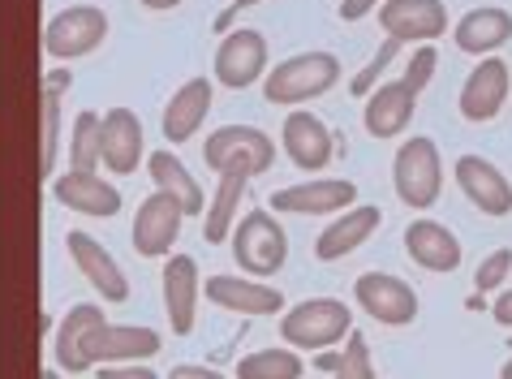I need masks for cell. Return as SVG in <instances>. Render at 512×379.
<instances>
[{"mask_svg":"<svg viewBox=\"0 0 512 379\" xmlns=\"http://www.w3.org/2000/svg\"><path fill=\"white\" fill-rule=\"evenodd\" d=\"M99 143H104V168H112L117 177L138 173L142 164V121L134 108H108L99 117Z\"/></svg>","mask_w":512,"mask_h":379,"instance_id":"obj_20","label":"cell"},{"mask_svg":"<svg viewBox=\"0 0 512 379\" xmlns=\"http://www.w3.org/2000/svg\"><path fill=\"white\" fill-rule=\"evenodd\" d=\"M164 349L160 332L142 328V324H95L87 336H82V358L87 367L95 362H147Z\"/></svg>","mask_w":512,"mask_h":379,"instance_id":"obj_9","label":"cell"},{"mask_svg":"<svg viewBox=\"0 0 512 379\" xmlns=\"http://www.w3.org/2000/svg\"><path fill=\"white\" fill-rule=\"evenodd\" d=\"M315 367H319V371H332V375H336V367H340V354H332V349H319Z\"/></svg>","mask_w":512,"mask_h":379,"instance_id":"obj_41","label":"cell"},{"mask_svg":"<svg viewBox=\"0 0 512 379\" xmlns=\"http://www.w3.org/2000/svg\"><path fill=\"white\" fill-rule=\"evenodd\" d=\"M207 302L220 306V311H233V315H246V319H263V315H284V293L263 285V280H246V276H207Z\"/></svg>","mask_w":512,"mask_h":379,"instance_id":"obj_15","label":"cell"},{"mask_svg":"<svg viewBox=\"0 0 512 379\" xmlns=\"http://www.w3.org/2000/svg\"><path fill=\"white\" fill-rule=\"evenodd\" d=\"M44 379H61V371H44Z\"/></svg>","mask_w":512,"mask_h":379,"instance_id":"obj_45","label":"cell"},{"mask_svg":"<svg viewBox=\"0 0 512 379\" xmlns=\"http://www.w3.org/2000/svg\"><path fill=\"white\" fill-rule=\"evenodd\" d=\"M99 379H160L147 362H112V367L99 371Z\"/></svg>","mask_w":512,"mask_h":379,"instance_id":"obj_36","label":"cell"},{"mask_svg":"<svg viewBox=\"0 0 512 379\" xmlns=\"http://www.w3.org/2000/svg\"><path fill=\"white\" fill-rule=\"evenodd\" d=\"M371 9H379V0H340V18H345V22L366 18Z\"/></svg>","mask_w":512,"mask_h":379,"instance_id":"obj_38","label":"cell"},{"mask_svg":"<svg viewBox=\"0 0 512 379\" xmlns=\"http://www.w3.org/2000/svg\"><path fill=\"white\" fill-rule=\"evenodd\" d=\"M181 224H186V212L173 194L164 190H151L147 199L138 203V216H134V229H130V242L142 259H164L173 255V242L181 237Z\"/></svg>","mask_w":512,"mask_h":379,"instance_id":"obj_8","label":"cell"},{"mask_svg":"<svg viewBox=\"0 0 512 379\" xmlns=\"http://www.w3.org/2000/svg\"><path fill=\"white\" fill-rule=\"evenodd\" d=\"M229 242L241 272L250 276H276L289 259V233H284V224H276L272 212H246L233 224Z\"/></svg>","mask_w":512,"mask_h":379,"instance_id":"obj_5","label":"cell"},{"mask_svg":"<svg viewBox=\"0 0 512 379\" xmlns=\"http://www.w3.org/2000/svg\"><path fill=\"white\" fill-rule=\"evenodd\" d=\"M69 164L78 173H95L104 164V143H99V112H78L74 130H69Z\"/></svg>","mask_w":512,"mask_h":379,"instance_id":"obj_30","label":"cell"},{"mask_svg":"<svg viewBox=\"0 0 512 379\" xmlns=\"http://www.w3.org/2000/svg\"><path fill=\"white\" fill-rule=\"evenodd\" d=\"M280 147H284V156L302 168V173H319V168L332 160L336 138H332V130H327L323 117H315V112H306V108H297L280 125Z\"/></svg>","mask_w":512,"mask_h":379,"instance_id":"obj_17","label":"cell"},{"mask_svg":"<svg viewBox=\"0 0 512 379\" xmlns=\"http://www.w3.org/2000/svg\"><path fill=\"white\" fill-rule=\"evenodd\" d=\"M52 199L78 216H91V220H112L121 212V190L99 173H78V168L52 177Z\"/></svg>","mask_w":512,"mask_h":379,"instance_id":"obj_18","label":"cell"},{"mask_svg":"<svg viewBox=\"0 0 512 379\" xmlns=\"http://www.w3.org/2000/svg\"><path fill=\"white\" fill-rule=\"evenodd\" d=\"M405 255L422 272H457L461 268V237L439 220H414L405 229Z\"/></svg>","mask_w":512,"mask_h":379,"instance_id":"obj_22","label":"cell"},{"mask_svg":"<svg viewBox=\"0 0 512 379\" xmlns=\"http://www.w3.org/2000/svg\"><path fill=\"white\" fill-rule=\"evenodd\" d=\"M396 52H401V44H396V39H383L379 52L371 56V61H366V69H358V74H353V87H349V91H353V95H362V100H366V95H371V91L379 87V74L396 61Z\"/></svg>","mask_w":512,"mask_h":379,"instance_id":"obj_34","label":"cell"},{"mask_svg":"<svg viewBox=\"0 0 512 379\" xmlns=\"http://www.w3.org/2000/svg\"><path fill=\"white\" fill-rule=\"evenodd\" d=\"M508 349H512V336H508Z\"/></svg>","mask_w":512,"mask_h":379,"instance_id":"obj_46","label":"cell"},{"mask_svg":"<svg viewBox=\"0 0 512 379\" xmlns=\"http://www.w3.org/2000/svg\"><path fill=\"white\" fill-rule=\"evenodd\" d=\"M108 39V13L99 5H69L44 26V52L52 61L91 56Z\"/></svg>","mask_w":512,"mask_h":379,"instance_id":"obj_6","label":"cell"},{"mask_svg":"<svg viewBox=\"0 0 512 379\" xmlns=\"http://www.w3.org/2000/svg\"><path fill=\"white\" fill-rule=\"evenodd\" d=\"M142 9H151V13H168V9H177L181 0H138Z\"/></svg>","mask_w":512,"mask_h":379,"instance_id":"obj_42","label":"cell"},{"mask_svg":"<svg viewBox=\"0 0 512 379\" xmlns=\"http://www.w3.org/2000/svg\"><path fill=\"white\" fill-rule=\"evenodd\" d=\"M383 224V212L375 203H353L345 207L332 224H323V233H319V242H315V259L323 263H336V259H345L353 255L362 242H371V233Z\"/></svg>","mask_w":512,"mask_h":379,"instance_id":"obj_21","label":"cell"},{"mask_svg":"<svg viewBox=\"0 0 512 379\" xmlns=\"http://www.w3.org/2000/svg\"><path fill=\"white\" fill-rule=\"evenodd\" d=\"M164 315L173 324V336H190L194 332V315H198V298H203V276H198V259L194 255H173L164 259Z\"/></svg>","mask_w":512,"mask_h":379,"instance_id":"obj_16","label":"cell"},{"mask_svg":"<svg viewBox=\"0 0 512 379\" xmlns=\"http://www.w3.org/2000/svg\"><path fill=\"white\" fill-rule=\"evenodd\" d=\"M508 276H512V250H508V246H500V250H491V255L478 263V272H474V289H478V293H500Z\"/></svg>","mask_w":512,"mask_h":379,"instance_id":"obj_33","label":"cell"},{"mask_svg":"<svg viewBox=\"0 0 512 379\" xmlns=\"http://www.w3.org/2000/svg\"><path fill=\"white\" fill-rule=\"evenodd\" d=\"M203 164L216 177L237 173V177H259L276 164V143L254 125H220L203 147Z\"/></svg>","mask_w":512,"mask_h":379,"instance_id":"obj_4","label":"cell"},{"mask_svg":"<svg viewBox=\"0 0 512 379\" xmlns=\"http://www.w3.org/2000/svg\"><path fill=\"white\" fill-rule=\"evenodd\" d=\"M259 78H267V35L237 26L216 48V82L229 91H246Z\"/></svg>","mask_w":512,"mask_h":379,"instance_id":"obj_10","label":"cell"},{"mask_svg":"<svg viewBox=\"0 0 512 379\" xmlns=\"http://www.w3.org/2000/svg\"><path fill=\"white\" fill-rule=\"evenodd\" d=\"M147 173L155 181V190L173 194L186 216H203L207 212V194L198 190V181L190 177V168L181 164L173 151H151V156H147Z\"/></svg>","mask_w":512,"mask_h":379,"instance_id":"obj_27","label":"cell"},{"mask_svg":"<svg viewBox=\"0 0 512 379\" xmlns=\"http://www.w3.org/2000/svg\"><path fill=\"white\" fill-rule=\"evenodd\" d=\"M435 69H439V52L431 48V44H422L414 56H409V69H405V87L414 91V95H422L426 87H431V78H435Z\"/></svg>","mask_w":512,"mask_h":379,"instance_id":"obj_35","label":"cell"},{"mask_svg":"<svg viewBox=\"0 0 512 379\" xmlns=\"http://www.w3.org/2000/svg\"><path fill=\"white\" fill-rule=\"evenodd\" d=\"M306 362L293 349H254L237 362V379H302Z\"/></svg>","mask_w":512,"mask_h":379,"instance_id":"obj_29","label":"cell"},{"mask_svg":"<svg viewBox=\"0 0 512 379\" xmlns=\"http://www.w3.org/2000/svg\"><path fill=\"white\" fill-rule=\"evenodd\" d=\"M211 100H216V87H211L207 78H190L186 87H177L173 100H168V108H164V121H160V130H164L168 143H173V147L190 143V138L203 130V121L211 112Z\"/></svg>","mask_w":512,"mask_h":379,"instance_id":"obj_23","label":"cell"},{"mask_svg":"<svg viewBox=\"0 0 512 379\" xmlns=\"http://www.w3.org/2000/svg\"><path fill=\"white\" fill-rule=\"evenodd\" d=\"M491 315H495V324H500V328H512V289H508V293H500V298H495Z\"/></svg>","mask_w":512,"mask_h":379,"instance_id":"obj_39","label":"cell"},{"mask_svg":"<svg viewBox=\"0 0 512 379\" xmlns=\"http://www.w3.org/2000/svg\"><path fill=\"white\" fill-rule=\"evenodd\" d=\"M512 39V13L500 5H482V9H469L465 18H457L452 26V44L469 56H495Z\"/></svg>","mask_w":512,"mask_h":379,"instance_id":"obj_24","label":"cell"},{"mask_svg":"<svg viewBox=\"0 0 512 379\" xmlns=\"http://www.w3.org/2000/svg\"><path fill=\"white\" fill-rule=\"evenodd\" d=\"M379 26L396 44H431L448 31V9L444 0H383Z\"/></svg>","mask_w":512,"mask_h":379,"instance_id":"obj_14","label":"cell"},{"mask_svg":"<svg viewBox=\"0 0 512 379\" xmlns=\"http://www.w3.org/2000/svg\"><path fill=\"white\" fill-rule=\"evenodd\" d=\"M353 298L383 328H405L418 319V293L392 272H362L353 280Z\"/></svg>","mask_w":512,"mask_h":379,"instance_id":"obj_7","label":"cell"},{"mask_svg":"<svg viewBox=\"0 0 512 379\" xmlns=\"http://www.w3.org/2000/svg\"><path fill=\"white\" fill-rule=\"evenodd\" d=\"M56 147H61V95L44 91V130H39V168L52 173Z\"/></svg>","mask_w":512,"mask_h":379,"instance_id":"obj_31","label":"cell"},{"mask_svg":"<svg viewBox=\"0 0 512 379\" xmlns=\"http://www.w3.org/2000/svg\"><path fill=\"white\" fill-rule=\"evenodd\" d=\"M349 332H353V311L336 298H306L280 315V336L289 341V349L319 354V349L340 345Z\"/></svg>","mask_w":512,"mask_h":379,"instance_id":"obj_3","label":"cell"},{"mask_svg":"<svg viewBox=\"0 0 512 379\" xmlns=\"http://www.w3.org/2000/svg\"><path fill=\"white\" fill-rule=\"evenodd\" d=\"M65 250H69V259L78 263V272L87 276V285L104 302H130V276L121 272V263L112 259V250L104 242H95V237L82 233V229H69Z\"/></svg>","mask_w":512,"mask_h":379,"instance_id":"obj_12","label":"cell"},{"mask_svg":"<svg viewBox=\"0 0 512 379\" xmlns=\"http://www.w3.org/2000/svg\"><path fill=\"white\" fill-rule=\"evenodd\" d=\"M340 82V61L332 52H297L263 78V100L280 108H297L306 100H319Z\"/></svg>","mask_w":512,"mask_h":379,"instance_id":"obj_1","label":"cell"},{"mask_svg":"<svg viewBox=\"0 0 512 379\" xmlns=\"http://www.w3.org/2000/svg\"><path fill=\"white\" fill-rule=\"evenodd\" d=\"M65 87H74V74H69V69H52V74L44 78V91H56V95H61Z\"/></svg>","mask_w":512,"mask_h":379,"instance_id":"obj_40","label":"cell"},{"mask_svg":"<svg viewBox=\"0 0 512 379\" xmlns=\"http://www.w3.org/2000/svg\"><path fill=\"white\" fill-rule=\"evenodd\" d=\"M392 186L401 194V203L414 207V212H426V207L439 203V190H444V160H439L435 138L414 134L396 147Z\"/></svg>","mask_w":512,"mask_h":379,"instance_id":"obj_2","label":"cell"},{"mask_svg":"<svg viewBox=\"0 0 512 379\" xmlns=\"http://www.w3.org/2000/svg\"><path fill=\"white\" fill-rule=\"evenodd\" d=\"M336 379H375V367H371V345L366 336L353 328L345 336V354H340V367H336Z\"/></svg>","mask_w":512,"mask_h":379,"instance_id":"obj_32","label":"cell"},{"mask_svg":"<svg viewBox=\"0 0 512 379\" xmlns=\"http://www.w3.org/2000/svg\"><path fill=\"white\" fill-rule=\"evenodd\" d=\"M500 379H512V362H504V367H500Z\"/></svg>","mask_w":512,"mask_h":379,"instance_id":"obj_44","label":"cell"},{"mask_svg":"<svg viewBox=\"0 0 512 379\" xmlns=\"http://www.w3.org/2000/svg\"><path fill=\"white\" fill-rule=\"evenodd\" d=\"M353 203H358V186L345 177H315L272 194V212L280 216H340Z\"/></svg>","mask_w":512,"mask_h":379,"instance_id":"obj_11","label":"cell"},{"mask_svg":"<svg viewBox=\"0 0 512 379\" xmlns=\"http://www.w3.org/2000/svg\"><path fill=\"white\" fill-rule=\"evenodd\" d=\"M508 91H512V69L504 65V56H482V61L469 69L465 87H461V117L465 121H495L500 108L508 104Z\"/></svg>","mask_w":512,"mask_h":379,"instance_id":"obj_13","label":"cell"},{"mask_svg":"<svg viewBox=\"0 0 512 379\" xmlns=\"http://www.w3.org/2000/svg\"><path fill=\"white\" fill-rule=\"evenodd\" d=\"M414 104L418 95L405 87V82H383V87H375L371 95H366V134L371 138H396L405 130L409 121H414Z\"/></svg>","mask_w":512,"mask_h":379,"instance_id":"obj_25","label":"cell"},{"mask_svg":"<svg viewBox=\"0 0 512 379\" xmlns=\"http://www.w3.org/2000/svg\"><path fill=\"white\" fill-rule=\"evenodd\" d=\"M250 5H259V0H233V9H250Z\"/></svg>","mask_w":512,"mask_h":379,"instance_id":"obj_43","label":"cell"},{"mask_svg":"<svg viewBox=\"0 0 512 379\" xmlns=\"http://www.w3.org/2000/svg\"><path fill=\"white\" fill-rule=\"evenodd\" d=\"M452 177H457V186L469 203L478 207L482 216H508L512 212V181L495 168L491 160L482 156H461L457 168H452Z\"/></svg>","mask_w":512,"mask_h":379,"instance_id":"obj_19","label":"cell"},{"mask_svg":"<svg viewBox=\"0 0 512 379\" xmlns=\"http://www.w3.org/2000/svg\"><path fill=\"white\" fill-rule=\"evenodd\" d=\"M168 379H229V375L211 371V367H198V362H181V367L168 371Z\"/></svg>","mask_w":512,"mask_h":379,"instance_id":"obj_37","label":"cell"},{"mask_svg":"<svg viewBox=\"0 0 512 379\" xmlns=\"http://www.w3.org/2000/svg\"><path fill=\"white\" fill-rule=\"evenodd\" d=\"M241 194H246V177L224 173L216 194H211V203H207V224H203V242L207 246H224V242H229V233H233V224H237Z\"/></svg>","mask_w":512,"mask_h":379,"instance_id":"obj_28","label":"cell"},{"mask_svg":"<svg viewBox=\"0 0 512 379\" xmlns=\"http://www.w3.org/2000/svg\"><path fill=\"white\" fill-rule=\"evenodd\" d=\"M95 324H104V306L95 302H78L69 306L61 328H56V341H52V358H56V371L61 375H87V358H82V336H87Z\"/></svg>","mask_w":512,"mask_h":379,"instance_id":"obj_26","label":"cell"}]
</instances>
